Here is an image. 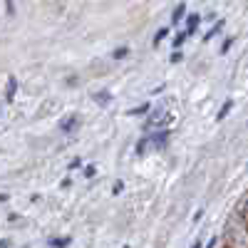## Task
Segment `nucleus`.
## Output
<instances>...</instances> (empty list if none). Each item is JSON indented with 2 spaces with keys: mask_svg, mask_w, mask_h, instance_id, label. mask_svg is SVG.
<instances>
[{
  "mask_svg": "<svg viewBox=\"0 0 248 248\" xmlns=\"http://www.w3.org/2000/svg\"><path fill=\"white\" fill-rule=\"evenodd\" d=\"M122 189H124V184H122V181H117V184L112 186V194H119Z\"/></svg>",
  "mask_w": 248,
  "mask_h": 248,
  "instance_id": "nucleus-16",
  "label": "nucleus"
},
{
  "mask_svg": "<svg viewBox=\"0 0 248 248\" xmlns=\"http://www.w3.org/2000/svg\"><path fill=\"white\" fill-rule=\"evenodd\" d=\"M77 127H79V117H77V114H70L67 119H62V122H60V129H62V132H65V134H70V132H75Z\"/></svg>",
  "mask_w": 248,
  "mask_h": 248,
  "instance_id": "nucleus-3",
  "label": "nucleus"
},
{
  "mask_svg": "<svg viewBox=\"0 0 248 248\" xmlns=\"http://www.w3.org/2000/svg\"><path fill=\"white\" fill-rule=\"evenodd\" d=\"M171 122V114H169V105H167V102H164V105H159L154 112H152V117L147 119V124H144V127H147V129H156V127H164V124H169Z\"/></svg>",
  "mask_w": 248,
  "mask_h": 248,
  "instance_id": "nucleus-2",
  "label": "nucleus"
},
{
  "mask_svg": "<svg viewBox=\"0 0 248 248\" xmlns=\"http://www.w3.org/2000/svg\"><path fill=\"white\" fill-rule=\"evenodd\" d=\"M92 99L97 102V105H102V107H107L109 102H112V94L107 92V90H102V92H97V94H92Z\"/></svg>",
  "mask_w": 248,
  "mask_h": 248,
  "instance_id": "nucleus-4",
  "label": "nucleus"
},
{
  "mask_svg": "<svg viewBox=\"0 0 248 248\" xmlns=\"http://www.w3.org/2000/svg\"><path fill=\"white\" fill-rule=\"evenodd\" d=\"M184 40H186V32H179V35L174 37V47H179V45L184 43Z\"/></svg>",
  "mask_w": 248,
  "mask_h": 248,
  "instance_id": "nucleus-14",
  "label": "nucleus"
},
{
  "mask_svg": "<svg viewBox=\"0 0 248 248\" xmlns=\"http://www.w3.org/2000/svg\"><path fill=\"white\" fill-rule=\"evenodd\" d=\"M77 167H82V159H72L70 161V169H77Z\"/></svg>",
  "mask_w": 248,
  "mask_h": 248,
  "instance_id": "nucleus-18",
  "label": "nucleus"
},
{
  "mask_svg": "<svg viewBox=\"0 0 248 248\" xmlns=\"http://www.w3.org/2000/svg\"><path fill=\"white\" fill-rule=\"evenodd\" d=\"M199 23H201V15H189V30H186V35H194Z\"/></svg>",
  "mask_w": 248,
  "mask_h": 248,
  "instance_id": "nucleus-6",
  "label": "nucleus"
},
{
  "mask_svg": "<svg viewBox=\"0 0 248 248\" xmlns=\"http://www.w3.org/2000/svg\"><path fill=\"white\" fill-rule=\"evenodd\" d=\"M144 112H149V105H141V107H137V109H129L127 114H132V117H134V114H144Z\"/></svg>",
  "mask_w": 248,
  "mask_h": 248,
  "instance_id": "nucleus-12",
  "label": "nucleus"
},
{
  "mask_svg": "<svg viewBox=\"0 0 248 248\" xmlns=\"http://www.w3.org/2000/svg\"><path fill=\"white\" fill-rule=\"evenodd\" d=\"M246 211H248V206H246Z\"/></svg>",
  "mask_w": 248,
  "mask_h": 248,
  "instance_id": "nucleus-20",
  "label": "nucleus"
},
{
  "mask_svg": "<svg viewBox=\"0 0 248 248\" xmlns=\"http://www.w3.org/2000/svg\"><path fill=\"white\" fill-rule=\"evenodd\" d=\"M221 28H223V20H221V23H216V25H214L209 32H206V35H203V40H211L214 35H218V32H221Z\"/></svg>",
  "mask_w": 248,
  "mask_h": 248,
  "instance_id": "nucleus-8",
  "label": "nucleus"
},
{
  "mask_svg": "<svg viewBox=\"0 0 248 248\" xmlns=\"http://www.w3.org/2000/svg\"><path fill=\"white\" fill-rule=\"evenodd\" d=\"M15 90H17V82H15V77H10V79H8V87H5V99H8V102L15 97Z\"/></svg>",
  "mask_w": 248,
  "mask_h": 248,
  "instance_id": "nucleus-5",
  "label": "nucleus"
},
{
  "mask_svg": "<svg viewBox=\"0 0 248 248\" xmlns=\"http://www.w3.org/2000/svg\"><path fill=\"white\" fill-rule=\"evenodd\" d=\"M47 243H50V246H67V243H70V238H50Z\"/></svg>",
  "mask_w": 248,
  "mask_h": 248,
  "instance_id": "nucleus-13",
  "label": "nucleus"
},
{
  "mask_svg": "<svg viewBox=\"0 0 248 248\" xmlns=\"http://www.w3.org/2000/svg\"><path fill=\"white\" fill-rule=\"evenodd\" d=\"M184 10H186V5L181 3V5H176V10H174V15H171V23H179V20L184 17Z\"/></svg>",
  "mask_w": 248,
  "mask_h": 248,
  "instance_id": "nucleus-9",
  "label": "nucleus"
},
{
  "mask_svg": "<svg viewBox=\"0 0 248 248\" xmlns=\"http://www.w3.org/2000/svg\"><path fill=\"white\" fill-rule=\"evenodd\" d=\"M167 141H169V129H161L156 134H149V137H144L137 144V154H147V149H161V147H167Z\"/></svg>",
  "mask_w": 248,
  "mask_h": 248,
  "instance_id": "nucleus-1",
  "label": "nucleus"
},
{
  "mask_svg": "<svg viewBox=\"0 0 248 248\" xmlns=\"http://www.w3.org/2000/svg\"><path fill=\"white\" fill-rule=\"evenodd\" d=\"M167 35H169V30H167V28H161V30L154 35V47H156V45H159V43H161V40L167 37Z\"/></svg>",
  "mask_w": 248,
  "mask_h": 248,
  "instance_id": "nucleus-11",
  "label": "nucleus"
},
{
  "mask_svg": "<svg viewBox=\"0 0 248 248\" xmlns=\"http://www.w3.org/2000/svg\"><path fill=\"white\" fill-rule=\"evenodd\" d=\"M94 174H97V169H94V167H87V169H85V176H87V179H92Z\"/></svg>",
  "mask_w": 248,
  "mask_h": 248,
  "instance_id": "nucleus-17",
  "label": "nucleus"
},
{
  "mask_svg": "<svg viewBox=\"0 0 248 248\" xmlns=\"http://www.w3.org/2000/svg\"><path fill=\"white\" fill-rule=\"evenodd\" d=\"M231 107H233V99H229V102H223V107H221V112L216 114V119L221 122V119H226V114L231 112Z\"/></svg>",
  "mask_w": 248,
  "mask_h": 248,
  "instance_id": "nucleus-7",
  "label": "nucleus"
},
{
  "mask_svg": "<svg viewBox=\"0 0 248 248\" xmlns=\"http://www.w3.org/2000/svg\"><path fill=\"white\" fill-rule=\"evenodd\" d=\"M169 60H171V62H181V52H171Z\"/></svg>",
  "mask_w": 248,
  "mask_h": 248,
  "instance_id": "nucleus-19",
  "label": "nucleus"
},
{
  "mask_svg": "<svg viewBox=\"0 0 248 248\" xmlns=\"http://www.w3.org/2000/svg\"><path fill=\"white\" fill-rule=\"evenodd\" d=\"M233 45V37H229V40H226V43H223V47H221V52H229V47Z\"/></svg>",
  "mask_w": 248,
  "mask_h": 248,
  "instance_id": "nucleus-15",
  "label": "nucleus"
},
{
  "mask_svg": "<svg viewBox=\"0 0 248 248\" xmlns=\"http://www.w3.org/2000/svg\"><path fill=\"white\" fill-rule=\"evenodd\" d=\"M127 55H129V50H127V47H117V50L112 52V57H114V60H124Z\"/></svg>",
  "mask_w": 248,
  "mask_h": 248,
  "instance_id": "nucleus-10",
  "label": "nucleus"
}]
</instances>
